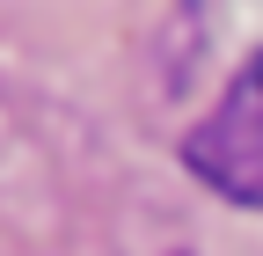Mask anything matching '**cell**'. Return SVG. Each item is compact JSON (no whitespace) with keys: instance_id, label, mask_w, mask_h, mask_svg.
<instances>
[{"instance_id":"cell-1","label":"cell","mask_w":263,"mask_h":256,"mask_svg":"<svg viewBox=\"0 0 263 256\" xmlns=\"http://www.w3.org/2000/svg\"><path fill=\"white\" fill-rule=\"evenodd\" d=\"M183 161L197 183H212L234 205H263V51L227 81V95L190 124Z\"/></svg>"}]
</instances>
